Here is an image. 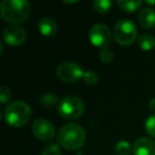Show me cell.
<instances>
[{
    "label": "cell",
    "instance_id": "6da1fadb",
    "mask_svg": "<svg viewBox=\"0 0 155 155\" xmlns=\"http://www.w3.org/2000/svg\"><path fill=\"white\" fill-rule=\"evenodd\" d=\"M31 13V5L27 0H3L0 3V14L11 25L26 21Z\"/></svg>",
    "mask_w": 155,
    "mask_h": 155
},
{
    "label": "cell",
    "instance_id": "7a4b0ae2",
    "mask_svg": "<svg viewBox=\"0 0 155 155\" xmlns=\"http://www.w3.org/2000/svg\"><path fill=\"white\" fill-rule=\"evenodd\" d=\"M60 144L69 151H75L82 148L86 140L85 130L77 123H68L61 127L58 135Z\"/></svg>",
    "mask_w": 155,
    "mask_h": 155
},
{
    "label": "cell",
    "instance_id": "3957f363",
    "mask_svg": "<svg viewBox=\"0 0 155 155\" xmlns=\"http://www.w3.org/2000/svg\"><path fill=\"white\" fill-rule=\"evenodd\" d=\"M32 116L31 106L25 101H13L5 110V119L13 127H21L29 122Z\"/></svg>",
    "mask_w": 155,
    "mask_h": 155
},
{
    "label": "cell",
    "instance_id": "277c9868",
    "mask_svg": "<svg viewBox=\"0 0 155 155\" xmlns=\"http://www.w3.org/2000/svg\"><path fill=\"white\" fill-rule=\"evenodd\" d=\"M58 114L65 119H78L83 115L85 106L80 98L68 96L63 98L58 103Z\"/></svg>",
    "mask_w": 155,
    "mask_h": 155
},
{
    "label": "cell",
    "instance_id": "5b68a950",
    "mask_svg": "<svg viewBox=\"0 0 155 155\" xmlns=\"http://www.w3.org/2000/svg\"><path fill=\"white\" fill-rule=\"evenodd\" d=\"M113 34L117 43L123 46H127L135 41L137 36V28L132 20L120 19L115 25Z\"/></svg>",
    "mask_w": 155,
    "mask_h": 155
},
{
    "label": "cell",
    "instance_id": "8992f818",
    "mask_svg": "<svg viewBox=\"0 0 155 155\" xmlns=\"http://www.w3.org/2000/svg\"><path fill=\"white\" fill-rule=\"evenodd\" d=\"M89 39L91 44L99 48H107L112 43V32L105 24H95L89 30Z\"/></svg>",
    "mask_w": 155,
    "mask_h": 155
},
{
    "label": "cell",
    "instance_id": "52a82bcc",
    "mask_svg": "<svg viewBox=\"0 0 155 155\" xmlns=\"http://www.w3.org/2000/svg\"><path fill=\"white\" fill-rule=\"evenodd\" d=\"M56 74L60 80L67 83H73L83 78L84 71H83L82 67L78 65L77 63L65 62L58 67Z\"/></svg>",
    "mask_w": 155,
    "mask_h": 155
},
{
    "label": "cell",
    "instance_id": "ba28073f",
    "mask_svg": "<svg viewBox=\"0 0 155 155\" xmlns=\"http://www.w3.org/2000/svg\"><path fill=\"white\" fill-rule=\"evenodd\" d=\"M33 134L36 138L43 141H49L54 137L55 129L49 120L45 118H38L32 124Z\"/></svg>",
    "mask_w": 155,
    "mask_h": 155
},
{
    "label": "cell",
    "instance_id": "9c48e42d",
    "mask_svg": "<svg viewBox=\"0 0 155 155\" xmlns=\"http://www.w3.org/2000/svg\"><path fill=\"white\" fill-rule=\"evenodd\" d=\"M3 39L5 43L12 46H19L26 41L27 32L22 27L18 25H10L2 32Z\"/></svg>",
    "mask_w": 155,
    "mask_h": 155
},
{
    "label": "cell",
    "instance_id": "30bf717a",
    "mask_svg": "<svg viewBox=\"0 0 155 155\" xmlns=\"http://www.w3.org/2000/svg\"><path fill=\"white\" fill-rule=\"evenodd\" d=\"M134 155H155V141L148 137H140L134 142Z\"/></svg>",
    "mask_w": 155,
    "mask_h": 155
},
{
    "label": "cell",
    "instance_id": "8fae6325",
    "mask_svg": "<svg viewBox=\"0 0 155 155\" xmlns=\"http://www.w3.org/2000/svg\"><path fill=\"white\" fill-rule=\"evenodd\" d=\"M38 29L41 33L45 36H53L58 30V24L55 19L51 16L41 17L38 21Z\"/></svg>",
    "mask_w": 155,
    "mask_h": 155
},
{
    "label": "cell",
    "instance_id": "7c38bea8",
    "mask_svg": "<svg viewBox=\"0 0 155 155\" xmlns=\"http://www.w3.org/2000/svg\"><path fill=\"white\" fill-rule=\"evenodd\" d=\"M138 20L141 27L146 29H151L155 27V11L152 8H144L138 14Z\"/></svg>",
    "mask_w": 155,
    "mask_h": 155
},
{
    "label": "cell",
    "instance_id": "4fadbf2b",
    "mask_svg": "<svg viewBox=\"0 0 155 155\" xmlns=\"http://www.w3.org/2000/svg\"><path fill=\"white\" fill-rule=\"evenodd\" d=\"M117 5L125 12H135L141 7L142 2L140 0H118Z\"/></svg>",
    "mask_w": 155,
    "mask_h": 155
},
{
    "label": "cell",
    "instance_id": "5bb4252c",
    "mask_svg": "<svg viewBox=\"0 0 155 155\" xmlns=\"http://www.w3.org/2000/svg\"><path fill=\"white\" fill-rule=\"evenodd\" d=\"M138 45L144 51H149V50L153 49L155 47V37L151 34H142L141 36L138 38Z\"/></svg>",
    "mask_w": 155,
    "mask_h": 155
},
{
    "label": "cell",
    "instance_id": "9a60e30c",
    "mask_svg": "<svg viewBox=\"0 0 155 155\" xmlns=\"http://www.w3.org/2000/svg\"><path fill=\"white\" fill-rule=\"evenodd\" d=\"M58 101V98L55 94L53 93H45L41 96V99H39V102H41V105L45 108H50L53 107Z\"/></svg>",
    "mask_w": 155,
    "mask_h": 155
},
{
    "label": "cell",
    "instance_id": "2e32d148",
    "mask_svg": "<svg viewBox=\"0 0 155 155\" xmlns=\"http://www.w3.org/2000/svg\"><path fill=\"white\" fill-rule=\"evenodd\" d=\"M114 151L116 155H130L131 151H133V148L131 147L129 141L125 140H120L115 144Z\"/></svg>",
    "mask_w": 155,
    "mask_h": 155
},
{
    "label": "cell",
    "instance_id": "e0dca14e",
    "mask_svg": "<svg viewBox=\"0 0 155 155\" xmlns=\"http://www.w3.org/2000/svg\"><path fill=\"white\" fill-rule=\"evenodd\" d=\"M113 2L110 0H96L94 1V8L99 13H106L110 10Z\"/></svg>",
    "mask_w": 155,
    "mask_h": 155
},
{
    "label": "cell",
    "instance_id": "ac0fdd59",
    "mask_svg": "<svg viewBox=\"0 0 155 155\" xmlns=\"http://www.w3.org/2000/svg\"><path fill=\"white\" fill-rule=\"evenodd\" d=\"M61 148L58 143H48L44 147L43 151H41V155H61Z\"/></svg>",
    "mask_w": 155,
    "mask_h": 155
},
{
    "label": "cell",
    "instance_id": "d6986e66",
    "mask_svg": "<svg viewBox=\"0 0 155 155\" xmlns=\"http://www.w3.org/2000/svg\"><path fill=\"white\" fill-rule=\"evenodd\" d=\"M144 129H146V132L148 135L155 138V113L151 114L147 118L146 123H144Z\"/></svg>",
    "mask_w": 155,
    "mask_h": 155
},
{
    "label": "cell",
    "instance_id": "ffe728a7",
    "mask_svg": "<svg viewBox=\"0 0 155 155\" xmlns=\"http://www.w3.org/2000/svg\"><path fill=\"white\" fill-rule=\"evenodd\" d=\"M83 80L87 85H96L99 81L98 73L95 71H85L83 75Z\"/></svg>",
    "mask_w": 155,
    "mask_h": 155
},
{
    "label": "cell",
    "instance_id": "44dd1931",
    "mask_svg": "<svg viewBox=\"0 0 155 155\" xmlns=\"http://www.w3.org/2000/svg\"><path fill=\"white\" fill-rule=\"evenodd\" d=\"M12 97L11 89L7 87L5 85H2L0 88V99H1V103H7Z\"/></svg>",
    "mask_w": 155,
    "mask_h": 155
},
{
    "label": "cell",
    "instance_id": "7402d4cb",
    "mask_svg": "<svg viewBox=\"0 0 155 155\" xmlns=\"http://www.w3.org/2000/svg\"><path fill=\"white\" fill-rule=\"evenodd\" d=\"M113 58H114V53L112 52V50L107 49H102V51L100 52V60L103 63H110L113 61Z\"/></svg>",
    "mask_w": 155,
    "mask_h": 155
},
{
    "label": "cell",
    "instance_id": "603a6c76",
    "mask_svg": "<svg viewBox=\"0 0 155 155\" xmlns=\"http://www.w3.org/2000/svg\"><path fill=\"white\" fill-rule=\"evenodd\" d=\"M149 106H150V110H152L153 113H155V98H154V99L151 100L150 104H149Z\"/></svg>",
    "mask_w": 155,
    "mask_h": 155
},
{
    "label": "cell",
    "instance_id": "cb8c5ba5",
    "mask_svg": "<svg viewBox=\"0 0 155 155\" xmlns=\"http://www.w3.org/2000/svg\"><path fill=\"white\" fill-rule=\"evenodd\" d=\"M146 3H149V5H155V0L154 1H146Z\"/></svg>",
    "mask_w": 155,
    "mask_h": 155
}]
</instances>
